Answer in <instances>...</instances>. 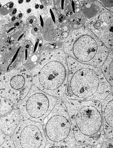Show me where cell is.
Segmentation results:
<instances>
[{"label": "cell", "mask_w": 113, "mask_h": 148, "mask_svg": "<svg viewBox=\"0 0 113 148\" xmlns=\"http://www.w3.org/2000/svg\"><path fill=\"white\" fill-rule=\"evenodd\" d=\"M57 98L32 85L18 107L23 119L42 123L56 104Z\"/></svg>", "instance_id": "obj_5"}, {"label": "cell", "mask_w": 113, "mask_h": 148, "mask_svg": "<svg viewBox=\"0 0 113 148\" xmlns=\"http://www.w3.org/2000/svg\"><path fill=\"white\" fill-rule=\"evenodd\" d=\"M32 75L25 68L0 75V96L18 107L33 85Z\"/></svg>", "instance_id": "obj_6"}, {"label": "cell", "mask_w": 113, "mask_h": 148, "mask_svg": "<svg viewBox=\"0 0 113 148\" xmlns=\"http://www.w3.org/2000/svg\"><path fill=\"white\" fill-rule=\"evenodd\" d=\"M1 4H0V8H1Z\"/></svg>", "instance_id": "obj_32"}, {"label": "cell", "mask_w": 113, "mask_h": 148, "mask_svg": "<svg viewBox=\"0 0 113 148\" xmlns=\"http://www.w3.org/2000/svg\"><path fill=\"white\" fill-rule=\"evenodd\" d=\"M17 9L16 8H13L12 10L10 12V15L11 16L15 15L17 13Z\"/></svg>", "instance_id": "obj_21"}, {"label": "cell", "mask_w": 113, "mask_h": 148, "mask_svg": "<svg viewBox=\"0 0 113 148\" xmlns=\"http://www.w3.org/2000/svg\"><path fill=\"white\" fill-rule=\"evenodd\" d=\"M39 5L38 4H36L35 6V8L36 9H38L39 8Z\"/></svg>", "instance_id": "obj_25"}, {"label": "cell", "mask_w": 113, "mask_h": 148, "mask_svg": "<svg viewBox=\"0 0 113 148\" xmlns=\"http://www.w3.org/2000/svg\"><path fill=\"white\" fill-rule=\"evenodd\" d=\"M103 127L106 138L113 140V95L112 92L102 101Z\"/></svg>", "instance_id": "obj_9"}, {"label": "cell", "mask_w": 113, "mask_h": 148, "mask_svg": "<svg viewBox=\"0 0 113 148\" xmlns=\"http://www.w3.org/2000/svg\"><path fill=\"white\" fill-rule=\"evenodd\" d=\"M30 0H26V1L27 2H30Z\"/></svg>", "instance_id": "obj_31"}, {"label": "cell", "mask_w": 113, "mask_h": 148, "mask_svg": "<svg viewBox=\"0 0 113 148\" xmlns=\"http://www.w3.org/2000/svg\"><path fill=\"white\" fill-rule=\"evenodd\" d=\"M75 148H97V147L88 144H80L76 143Z\"/></svg>", "instance_id": "obj_16"}, {"label": "cell", "mask_w": 113, "mask_h": 148, "mask_svg": "<svg viewBox=\"0 0 113 148\" xmlns=\"http://www.w3.org/2000/svg\"><path fill=\"white\" fill-rule=\"evenodd\" d=\"M47 142L58 148H72L76 143L70 118L62 98L42 123Z\"/></svg>", "instance_id": "obj_4"}, {"label": "cell", "mask_w": 113, "mask_h": 148, "mask_svg": "<svg viewBox=\"0 0 113 148\" xmlns=\"http://www.w3.org/2000/svg\"><path fill=\"white\" fill-rule=\"evenodd\" d=\"M69 71L63 97L82 101L101 102L113 88L98 68L79 64L69 60Z\"/></svg>", "instance_id": "obj_2"}, {"label": "cell", "mask_w": 113, "mask_h": 148, "mask_svg": "<svg viewBox=\"0 0 113 148\" xmlns=\"http://www.w3.org/2000/svg\"><path fill=\"white\" fill-rule=\"evenodd\" d=\"M39 29L38 27L35 26L32 29V34L34 36L38 35V33H39Z\"/></svg>", "instance_id": "obj_19"}, {"label": "cell", "mask_w": 113, "mask_h": 148, "mask_svg": "<svg viewBox=\"0 0 113 148\" xmlns=\"http://www.w3.org/2000/svg\"><path fill=\"white\" fill-rule=\"evenodd\" d=\"M12 139L16 148H45L47 143L42 123L23 118Z\"/></svg>", "instance_id": "obj_7"}, {"label": "cell", "mask_w": 113, "mask_h": 148, "mask_svg": "<svg viewBox=\"0 0 113 148\" xmlns=\"http://www.w3.org/2000/svg\"><path fill=\"white\" fill-rule=\"evenodd\" d=\"M105 6L111 7L113 6V1H102Z\"/></svg>", "instance_id": "obj_18"}, {"label": "cell", "mask_w": 113, "mask_h": 148, "mask_svg": "<svg viewBox=\"0 0 113 148\" xmlns=\"http://www.w3.org/2000/svg\"><path fill=\"white\" fill-rule=\"evenodd\" d=\"M44 8V6H43L42 5H41L40 6V8L41 9H42Z\"/></svg>", "instance_id": "obj_29"}, {"label": "cell", "mask_w": 113, "mask_h": 148, "mask_svg": "<svg viewBox=\"0 0 113 148\" xmlns=\"http://www.w3.org/2000/svg\"><path fill=\"white\" fill-rule=\"evenodd\" d=\"M13 5V3L10 4L9 5V8H12Z\"/></svg>", "instance_id": "obj_24"}, {"label": "cell", "mask_w": 113, "mask_h": 148, "mask_svg": "<svg viewBox=\"0 0 113 148\" xmlns=\"http://www.w3.org/2000/svg\"><path fill=\"white\" fill-rule=\"evenodd\" d=\"M29 45H26V46L25 47L26 49H28V48L29 47Z\"/></svg>", "instance_id": "obj_30"}, {"label": "cell", "mask_w": 113, "mask_h": 148, "mask_svg": "<svg viewBox=\"0 0 113 148\" xmlns=\"http://www.w3.org/2000/svg\"><path fill=\"white\" fill-rule=\"evenodd\" d=\"M113 59L107 60L102 68L103 74L106 79L113 87Z\"/></svg>", "instance_id": "obj_12"}, {"label": "cell", "mask_w": 113, "mask_h": 148, "mask_svg": "<svg viewBox=\"0 0 113 148\" xmlns=\"http://www.w3.org/2000/svg\"><path fill=\"white\" fill-rule=\"evenodd\" d=\"M17 107L9 100L0 96V118L8 114Z\"/></svg>", "instance_id": "obj_11"}, {"label": "cell", "mask_w": 113, "mask_h": 148, "mask_svg": "<svg viewBox=\"0 0 113 148\" xmlns=\"http://www.w3.org/2000/svg\"><path fill=\"white\" fill-rule=\"evenodd\" d=\"M37 18L34 16H30L28 17L26 21V23L29 27H32L37 23Z\"/></svg>", "instance_id": "obj_15"}, {"label": "cell", "mask_w": 113, "mask_h": 148, "mask_svg": "<svg viewBox=\"0 0 113 148\" xmlns=\"http://www.w3.org/2000/svg\"><path fill=\"white\" fill-rule=\"evenodd\" d=\"M23 15L22 13H20L18 14L17 16V18L18 20H20L22 18Z\"/></svg>", "instance_id": "obj_22"}, {"label": "cell", "mask_w": 113, "mask_h": 148, "mask_svg": "<svg viewBox=\"0 0 113 148\" xmlns=\"http://www.w3.org/2000/svg\"><path fill=\"white\" fill-rule=\"evenodd\" d=\"M23 118L17 107L0 118V130L8 136H12Z\"/></svg>", "instance_id": "obj_10"}, {"label": "cell", "mask_w": 113, "mask_h": 148, "mask_svg": "<svg viewBox=\"0 0 113 148\" xmlns=\"http://www.w3.org/2000/svg\"><path fill=\"white\" fill-rule=\"evenodd\" d=\"M9 137H10L8 136L0 130V146Z\"/></svg>", "instance_id": "obj_17"}, {"label": "cell", "mask_w": 113, "mask_h": 148, "mask_svg": "<svg viewBox=\"0 0 113 148\" xmlns=\"http://www.w3.org/2000/svg\"><path fill=\"white\" fill-rule=\"evenodd\" d=\"M15 19H16V18H15V16H14V17L12 18V21H15Z\"/></svg>", "instance_id": "obj_27"}, {"label": "cell", "mask_w": 113, "mask_h": 148, "mask_svg": "<svg viewBox=\"0 0 113 148\" xmlns=\"http://www.w3.org/2000/svg\"><path fill=\"white\" fill-rule=\"evenodd\" d=\"M18 3L19 4H21L22 3V2H23V1H21V0H20V1H18Z\"/></svg>", "instance_id": "obj_26"}, {"label": "cell", "mask_w": 113, "mask_h": 148, "mask_svg": "<svg viewBox=\"0 0 113 148\" xmlns=\"http://www.w3.org/2000/svg\"><path fill=\"white\" fill-rule=\"evenodd\" d=\"M100 148H113V140L105 138Z\"/></svg>", "instance_id": "obj_14"}, {"label": "cell", "mask_w": 113, "mask_h": 148, "mask_svg": "<svg viewBox=\"0 0 113 148\" xmlns=\"http://www.w3.org/2000/svg\"><path fill=\"white\" fill-rule=\"evenodd\" d=\"M12 136L9 137L0 146V148H16L12 139Z\"/></svg>", "instance_id": "obj_13"}, {"label": "cell", "mask_w": 113, "mask_h": 148, "mask_svg": "<svg viewBox=\"0 0 113 148\" xmlns=\"http://www.w3.org/2000/svg\"><path fill=\"white\" fill-rule=\"evenodd\" d=\"M19 25H20V23H19V22H17V23H16L15 26H17Z\"/></svg>", "instance_id": "obj_28"}, {"label": "cell", "mask_w": 113, "mask_h": 148, "mask_svg": "<svg viewBox=\"0 0 113 148\" xmlns=\"http://www.w3.org/2000/svg\"><path fill=\"white\" fill-rule=\"evenodd\" d=\"M97 49L95 40L88 35H83L74 44L73 54L81 62L98 65L100 64L96 57Z\"/></svg>", "instance_id": "obj_8"}, {"label": "cell", "mask_w": 113, "mask_h": 148, "mask_svg": "<svg viewBox=\"0 0 113 148\" xmlns=\"http://www.w3.org/2000/svg\"><path fill=\"white\" fill-rule=\"evenodd\" d=\"M44 58L32 74L33 84L57 98L63 97L68 78L66 64L63 60Z\"/></svg>", "instance_id": "obj_3"}, {"label": "cell", "mask_w": 113, "mask_h": 148, "mask_svg": "<svg viewBox=\"0 0 113 148\" xmlns=\"http://www.w3.org/2000/svg\"><path fill=\"white\" fill-rule=\"evenodd\" d=\"M62 98L77 143L100 146L105 138L103 127L101 102Z\"/></svg>", "instance_id": "obj_1"}, {"label": "cell", "mask_w": 113, "mask_h": 148, "mask_svg": "<svg viewBox=\"0 0 113 148\" xmlns=\"http://www.w3.org/2000/svg\"><path fill=\"white\" fill-rule=\"evenodd\" d=\"M31 12H32V9L30 8H29L27 10V12L29 14Z\"/></svg>", "instance_id": "obj_23"}, {"label": "cell", "mask_w": 113, "mask_h": 148, "mask_svg": "<svg viewBox=\"0 0 113 148\" xmlns=\"http://www.w3.org/2000/svg\"><path fill=\"white\" fill-rule=\"evenodd\" d=\"M45 148H58L54 145H53L49 143H47V144L45 145Z\"/></svg>", "instance_id": "obj_20"}]
</instances>
